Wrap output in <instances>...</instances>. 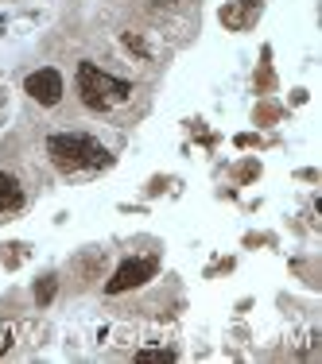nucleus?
Masks as SVG:
<instances>
[{
  "label": "nucleus",
  "mask_w": 322,
  "mask_h": 364,
  "mask_svg": "<svg viewBox=\"0 0 322 364\" xmlns=\"http://www.w3.org/2000/svg\"><path fill=\"white\" fill-rule=\"evenodd\" d=\"M125 47L133 50V55H140V58H147V47H144V39H140V36H133V31H125Z\"/></svg>",
  "instance_id": "1a4fd4ad"
},
{
  "label": "nucleus",
  "mask_w": 322,
  "mask_h": 364,
  "mask_svg": "<svg viewBox=\"0 0 322 364\" xmlns=\"http://www.w3.org/2000/svg\"><path fill=\"white\" fill-rule=\"evenodd\" d=\"M12 341H16V329L12 326H0V357L12 349Z\"/></svg>",
  "instance_id": "9d476101"
},
{
  "label": "nucleus",
  "mask_w": 322,
  "mask_h": 364,
  "mask_svg": "<svg viewBox=\"0 0 322 364\" xmlns=\"http://www.w3.org/2000/svg\"><path fill=\"white\" fill-rule=\"evenodd\" d=\"M256 8H260V0H233V4L222 8V23L229 31H245L252 23V16H256Z\"/></svg>",
  "instance_id": "39448f33"
},
{
  "label": "nucleus",
  "mask_w": 322,
  "mask_h": 364,
  "mask_svg": "<svg viewBox=\"0 0 322 364\" xmlns=\"http://www.w3.org/2000/svg\"><path fill=\"white\" fill-rule=\"evenodd\" d=\"M78 93H82L85 109L105 112V109L125 105V101L133 97V82L105 74L98 63H78Z\"/></svg>",
  "instance_id": "f03ea898"
},
{
  "label": "nucleus",
  "mask_w": 322,
  "mask_h": 364,
  "mask_svg": "<svg viewBox=\"0 0 322 364\" xmlns=\"http://www.w3.org/2000/svg\"><path fill=\"white\" fill-rule=\"evenodd\" d=\"M24 205V190L20 182H16V175H8V171H0V218L12 210H20Z\"/></svg>",
  "instance_id": "423d86ee"
},
{
  "label": "nucleus",
  "mask_w": 322,
  "mask_h": 364,
  "mask_svg": "<svg viewBox=\"0 0 322 364\" xmlns=\"http://www.w3.org/2000/svg\"><path fill=\"white\" fill-rule=\"evenodd\" d=\"M24 93H28L31 101H39V105H58L63 101V74L51 70V66H43V70L28 74V82H24Z\"/></svg>",
  "instance_id": "20e7f679"
},
{
  "label": "nucleus",
  "mask_w": 322,
  "mask_h": 364,
  "mask_svg": "<svg viewBox=\"0 0 322 364\" xmlns=\"http://www.w3.org/2000/svg\"><path fill=\"white\" fill-rule=\"evenodd\" d=\"M47 155L63 175H78V171H101L113 163L105 144H98L85 132H55L47 136Z\"/></svg>",
  "instance_id": "f257e3e1"
},
{
  "label": "nucleus",
  "mask_w": 322,
  "mask_h": 364,
  "mask_svg": "<svg viewBox=\"0 0 322 364\" xmlns=\"http://www.w3.org/2000/svg\"><path fill=\"white\" fill-rule=\"evenodd\" d=\"M55 291H58V279H55V275L39 279V283H36V302H39V306H47V302L55 299Z\"/></svg>",
  "instance_id": "0eeeda50"
},
{
  "label": "nucleus",
  "mask_w": 322,
  "mask_h": 364,
  "mask_svg": "<svg viewBox=\"0 0 322 364\" xmlns=\"http://www.w3.org/2000/svg\"><path fill=\"white\" fill-rule=\"evenodd\" d=\"M155 272H160V259H155V256L125 259V264L113 272V279L105 283V294H125V291H133V287H144Z\"/></svg>",
  "instance_id": "7ed1b4c3"
},
{
  "label": "nucleus",
  "mask_w": 322,
  "mask_h": 364,
  "mask_svg": "<svg viewBox=\"0 0 322 364\" xmlns=\"http://www.w3.org/2000/svg\"><path fill=\"white\" fill-rule=\"evenodd\" d=\"M136 360H152V364H175V353L171 349H140Z\"/></svg>",
  "instance_id": "6e6552de"
}]
</instances>
